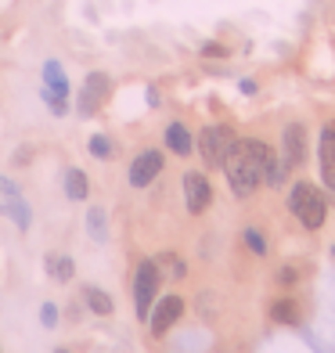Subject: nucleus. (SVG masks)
<instances>
[{
    "instance_id": "nucleus-1",
    "label": "nucleus",
    "mask_w": 335,
    "mask_h": 353,
    "mask_svg": "<svg viewBox=\"0 0 335 353\" xmlns=\"http://www.w3.org/2000/svg\"><path fill=\"white\" fill-rule=\"evenodd\" d=\"M223 173H227V184L234 188V195H252L260 184H263V170H260V159L252 152L249 141H234L231 152L223 155Z\"/></svg>"
},
{
    "instance_id": "nucleus-2",
    "label": "nucleus",
    "mask_w": 335,
    "mask_h": 353,
    "mask_svg": "<svg viewBox=\"0 0 335 353\" xmlns=\"http://www.w3.org/2000/svg\"><path fill=\"white\" fill-rule=\"evenodd\" d=\"M289 210H292V216H296V220H299L307 231L325 228L328 205H325V195H321V191H317L314 184L299 181V184L292 188V195H289Z\"/></svg>"
},
{
    "instance_id": "nucleus-3",
    "label": "nucleus",
    "mask_w": 335,
    "mask_h": 353,
    "mask_svg": "<svg viewBox=\"0 0 335 353\" xmlns=\"http://www.w3.org/2000/svg\"><path fill=\"white\" fill-rule=\"evenodd\" d=\"M159 281H163V278H159V263L155 260L137 263V274H134V307H137V317L141 321H148V314H152Z\"/></svg>"
},
{
    "instance_id": "nucleus-4",
    "label": "nucleus",
    "mask_w": 335,
    "mask_h": 353,
    "mask_svg": "<svg viewBox=\"0 0 335 353\" xmlns=\"http://www.w3.org/2000/svg\"><path fill=\"white\" fill-rule=\"evenodd\" d=\"M234 130L231 126H205L202 137H199V152L205 159V166H223V155L231 152V144H234Z\"/></svg>"
},
{
    "instance_id": "nucleus-5",
    "label": "nucleus",
    "mask_w": 335,
    "mask_h": 353,
    "mask_svg": "<svg viewBox=\"0 0 335 353\" xmlns=\"http://www.w3.org/2000/svg\"><path fill=\"white\" fill-rule=\"evenodd\" d=\"M0 213L19 223V231H29V223H33V213H29L22 191L14 188V181H8V176H0Z\"/></svg>"
},
{
    "instance_id": "nucleus-6",
    "label": "nucleus",
    "mask_w": 335,
    "mask_h": 353,
    "mask_svg": "<svg viewBox=\"0 0 335 353\" xmlns=\"http://www.w3.org/2000/svg\"><path fill=\"white\" fill-rule=\"evenodd\" d=\"M181 314H184V299H181V296H166L163 303H159V307L148 314V325H152L155 339H163V335L181 321Z\"/></svg>"
},
{
    "instance_id": "nucleus-7",
    "label": "nucleus",
    "mask_w": 335,
    "mask_h": 353,
    "mask_svg": "<svg viewBox=\"0 0 335 353\" xmlns=\"http://www.w3.org/2000/svg\"><path fill=\"white\" fill-rule=\"evenodd\" d=\"M184 199H187V213H205L213 202V188L202 173H184Z\"/></svg>"
},
{
    "instance_id": "nucleus-8",
    "label": "nucleus",
    "mask_w": 335,
    "mask_h": 353,
    "mask_svg": "<svg viewBox=\"0 0 335 353\" xmlns=\"http://www.w3.org/2000/svg\"><path fill=\"white\" fill-rule=\"evenodd\" d=\"M163 173V152H141L137 159H134V166H130V184L134 188H148L155 176Z\"/></svg>"
},
{
    "instance_id": "nucleus-9",
    "label": "nucleus",
    "mask_w": 335,
    "mask_h": 353,
    "mask_svg": "<svg viewBox=\"0 0 335 353\" xmlns=\"http://www.w3.org/2000/svg\"><path fill=\"white\" fill-rule=\"evenodd\" d=\"M105 98H108V76L105 72L87 76V87H83V94H79V116H94Z\"/></svg>"
},
{
    "instance_id": "nucleus-10",
    "label": "nucleus",
    "mask_w": 335,
    "mask_h": 353,
    "mask_svg": "<svg viewBox=\"0 0 335 353\" xmlns=\"http://www.w3.org/2000/svg\"><path fill=\"white\" fill-rule=\"evenodd\" d=\"M321 176H325V188L335 195V123H328L321 134Z\"/></svg>"
},
{
    "instance_id": "nucleus-11",
    "label": "nucleus",
    "mask_w": 335,
    "mask_h": 353,
    "mask_svg": "<svg viewBox=\"0 0 335 353\" xmlns=\"http://www.w3.org/2000/svg\"><path fill=\"white\" fill-rule=\"evenodd\" d=\"M303 159H307V130L299 123H292V126H285V163L303 166Z\"/></svg>"
},
{
    "instance_id": "nucleus-12",
    "label": "nucleus",
    "mask_w": 335,
    "mask_h": 353,
    "mask_svg": "<svg viewBox=\"0 0 335 353\" xmlns=\"http://www.w3.org/2000/svg\"><path fill=\"white\" fill-rule=\"evenodd\" d=\"M166 148L177 152V155H191L195 141H191V134H187L184 123H170V126H166Z\"/></svg>"
},
{
    "instance_id": "nucleus-13",
    "label": "nucleus",
    "mask_w": 335,
    "mask_h": 353,
    "mask_svg": "<svg viewBox=\"0 0 335 353\" xmlns=\"http://www.w3.org/2000/svg\"><path fill=\"white\" fill-rule=\"evenodd\" d=\"M43 90L61 94V98L69 94V79H65V69H61L58 61H47V65H43Z\"/></svg>"
},
{
    "instance_id": "nucleus-14",
    "label": "nucleus",
    "mask_w": 335,
    "mask_h": 353,
    "mask_svg": "<svg viewBox=\"0 0 335 353\" xmlns=\"http://www.w3.org/2000/svg\"><path fill=\"white\" fill-rule=\"evenodd\" d=\"M47 274H51L54 281H72V274H76V267H72V260L69 256H47Z\"/></svg>"
},
{
    "instance_id": "nucleus-15",
    "label": "nucleus",
    "mask_w": 335,
    "mask_h": 353,
    "mask_svg": "<svg viewBox=\"0 0 335 353\" xmlns=\"http://www.w3.org/2000/svg\"><path fill=\"white\" fill-rule=\"evenodd\" d=\"M65 191H69V199H72V202H83V199L90 195L87 176L79 173V170H65Z\"/></svg>"
},
{
    "instance_id": "nucleus-16",
    "label": "nucleus",
    "mask_w": 335,
    "mask_h": 353,
    "mask_svg": "<svg viewBox=\"0 0 335 353\" xmlns=\"http://www.w3.org/2000/svg\"><path fill=\"white\" fill-rule=\"evenodd\" d=\"M83 299H87V307H90L94 314H98V317H108L112 310H116V307H112V296H108V292H101V288H87Z\"/></svg>"
},
{
    "instance_id": "nucleus-17",
    "label": "nucleus",
    "mask_w": 335,
    "mask_h": 353,
    "mask_svg": "<svg viewBox=\"0 0 335 353\" xmlns=\"http://www.w3.org/2000/svg\"><path fill=\"white\" fill-rule=\"evenodd\" d=\"M87 231L98 238V242H105L108 238V228H105V210H98V205H94V210L87 213Z\"/></svg>"
},
{
    "instance_id": "nucleus-18",
    "label": "nucleus",
    "mask_w": 335,
    "mask_h": 353,
    "mask_svg": "<svg viewBox=\"0 0 335 353\" xmlns=\"http://www.w3.org/2000/svg\"><path fill=\"white\" fill-rule=\"evenodd\" d=\"M270 317L281 321V325H296V321H299V314H296V303H289V299L274 303V310H270Z\"/></svg>"
},
{
    "instance_id": "nucleus-19",
    "label": "nucleus",
    "mask_w": 335,
    "mask_h": 353,
    "mask_svg": "<svg viewBox=\"0 0 335 353\" xmlns=\"http://www.w3.org/2000/svg\"><path fill=\"white\" fill-rule=\"evenodd\" d=\"M90 155L108 159V155H112V141H108L105 134H94V137H90Z\"/></svg>"
},
{
    "instance_id": "nucleus-20",
    "label": "nucleus",
    "mask_w": 335,
    "mask_h": 353,
    "mask_svg": "<svg viewBox=\"0 0 335 353\" xmlns=\"http://www.w3.org/2000/svg\"><path fill=\"white\" fill-rule=\"evenodd\" d=\"M40 321H43V328H54V325H58V307H54V303H43Z\"/></svg>"
},
{
    "instance_id": "nucleus-21",
    "label": "nucleus",
    "mask_w": 335,
    "mask_h": 353,
    "mask_svg": "<svg viewBox=\"0 0 335 353\" xmlns=\"http://www.w3.org/2000/svg\"><path fill=\"white\" fill-rule=\"evenodd\" d=\"M245 245H249L252 252H256V256H263V252H267V242H263V238H260L256 231H245Z\"/></svg>"
},
{
    "instance_id": "nucleus-22",
    "label": "nucleus",
    "mask_w": 335,
    "mask_h": 353,
    "mask_svg": "<svg viewBox=\"0 0 335 353\" xmlns=\"http://www.w3.org/2000/svg\"><path fill=\"white\" fill-rule=\"evenodd\" d=\"M202 54H205V58H223L227 51H223L220 43H205V47H202Z\"/></svg>"
},
{
    "instance_id": "nucleus-23",
    "label": "nucleus",
    "mask_w": 335,
    "mask_h": 353,
    "mask_svg": "<svg viewBox=\"0 0 335 353\" xmlns=\"http://www.w3.org/2000/svg\"><path fill=\"white\" fill-rule=\"evenodd\" d=\"M278 281H281V285H296V270H292V267H281Z\"/></svg>"
},
{
    "instance_id": "nucleus-24",
    "label": "nucleus",
    "mask_w": 335,
    "mask_h": 353,
    "mask_svg": "<svg viewBox=\"0 0 335 353\" xmlns=\"http://www.w3.org/2000/svg\"><path fill=\"white\" fill-rule=\"evenodd\" d=\"M54 353H65V350H54Z\"/></svg>"
},
{
    "instance_id": "nucleus-25",
    "label": "nucleus",
    "mask_w": 335,
    "mask_h": 353,
    "mask_svg": "<svg viewBox=\"0 0 335 353\" xmlns=\"http://www.w3.org/2000/svg\"><path fill=\"white\" fill-rule=\"evenodd\" d=\"M332 252H335V249H332Z\"/></svg>"
}]
</instances>
